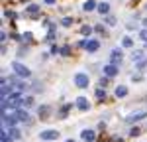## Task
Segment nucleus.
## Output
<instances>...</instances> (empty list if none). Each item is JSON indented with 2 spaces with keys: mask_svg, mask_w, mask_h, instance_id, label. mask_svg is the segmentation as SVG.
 Here are the masks:
<instances>
[{
  "mask_svg": "<svg viewBox=\"0 0 147 142\" xmlns=\"http://www.w3.org/2000/svg\"><path fill=\"white\" fill-rule=\"evenodd\" d=\"M12 69H14V75H16V77H22V79H28V77H32V71L28 69L24 63H18V61H14V63H12Z\"/></svg>",
  "mask_w": 147,
  "mask_h": 142,
  "instance_id": "obj_1",
  "label": "nucleus"
},
{
  "mask_svg": "<svg viewBox=\"0 0 147 142\" xmlns=\"http://www.w3.org/2000/svg\"><path fill=\"white\" fill-rule=\"evenodd\" d=\"M145 117H147V111H136V113L127 115L125 122H127V124H136V122H139L141 118H145Z\"/></svg>",
  "mask_w": 147,
  "mask_h": 142,
  "instance_id": "obj_2",
  "label": "nucleus"
},
{
  "mask_svg": "<svg viewBox=\"0 0 147 142\" xmlns=\"http://www.w3.org/2000/svg\"><path fill=\"white\" fill-rule=\"evenodd\" d=\"M75 83H77V87H80V89L88 87V75L86 73H77L75 75Z\"/></svg>",
  "mask_w": 147,
  "mask_h": 142,
  "instance_id": "obj_3",
  "label": "nucleus"
},
{
  "mask_svg": "<svg viewBox=\"0 0 147 142\" xmlns=\"http://www.w3.org/2000/svg\"><path fill=\"white\" fill-rule=\"evenodd\" d=\"M14 117H16L18 122H28V120H30V113H28L26 109H18V111L14 113Z\"/></svg>",
  "mask_w": 147,
  "mask_h": 142,
  "instance_id": "obj_4",
  "label": "nucleus"
},
{
  "mask_svg": "<svg viewBox=\"0 0 147 142\" xmlns=\"http://www.w3.org/2000/svg\"><path fill=\"white\" fill-rule=\"evenodd\" d=\"M39 138H41V140H57V138H59V132H57V130H43V132L39 134Z\"/></svg>",
  "mask_w": 147,
  "mask_h": 142,
  "instance_id": "obj_5",
  "label": "nucleus"
},
{
  "mask_svg": "<svg viewBox=\"0 0 147 142\" xmlns=\"http://www.w3.org/2000/svg\"><path fill=\"white\" fill-rule=\"evenodd\" d=\"M120 61H122V51L116 47V49H112V51H110V63H112V65H118Z\"/></svg>",
  "mask_w": 147,
  "mask_h": 142,
  "instance_id": "obj_6",
  "label": "nucleus"
},
{
  "mask_svg": "<svg viewBox=\"0 0 147 142\" xmlns=\"http://www.w3.org/2000/svg\"><path fill=\"white\" fill-rule=\"evenodd\" d=\"M80 136H82V140H86V142H94V140H96V132L90 130V128L82 130V132H80Z\"/></svg>",
  "mask_w": 147,
  "mask_h": 142,
  "instance_id": "obj_7",
  "label": "nucleus"
},
{
  "mask_svg": "<svg viewBox=\"0 0 147 142\" xmlns=\"http://www.w3.org/2000/svg\"><path fill=\"white\" fill-rule=\"evenodd\" d=\"M104 75H106V77H116V75H118V65L108 63V65L104 67Z\"/></svg>",
  "mask_w": 147,
  "mask_h": 142,
  "instance_id": "obj_8",
  "label": "nucleus"
},
{
  "mask_svg": "<svg viewBox=\"0 0 147 142\" xmlns=\"http://www.w3.org/2000/svg\"><path fill=\"white\" fill-rule=\"evenodd\" d=\"M77 106H79L80 111H88V109H90V103H88V99L79 97V99H77Z\"/></svg>",
  "mask_w": 147,
  "mask_h": 142,
  "instance_id": "obj_9",
  "label": "nucleus"
},
{
  "mask_svg": "<svg viewBox=\"0 0 147 142\" xmlns=\"http://www.w3.org/2000/svg\"><path fill=\"white\" fill-rule=\"evenodd\" d=\"M100 49V42L98 40H88V46H86V51H90V53H94V51H98Z\"/></svg>",
  "mask_w": 147,
  "mask_h": 142,
  "instance_id": "obj_10",
  "label": "nucleus"
},
{
  "mask_svg": "<svg viewBox=\"0 0 147 142\" xmlns=\"http://www.w3.org/2000/svg\"><path fill=\"white\" fill-rule=\"evenodd\" d=\"M37 115H39V120H47V117H49V106L41 105L37 109Z\"/></svg>",
  "mask_w": 147,
  "mask_h": 142,
  "instance_id": "obj_11",
  "label": "nucleus"
},
{
  "mask_svg": "<svg viewBox=\"0 0 147 142\" xmlns=\"http://www.w3.org/2000/svg\"><path fill=\"white\" fill-rule=\"evenodd\" d=\"M96 8H98L96 0H86V2L82 4V10H84V12H92V10H96Z\"/></svg>",
  "mask_w": 147,
  "mask_h": 142,
  "instance_id": "obj_12",
  "label": "nucleus"
},
{
  "mask_svg": "<svg viewBox=\"0 0 147 142\" xmlns=\"http://www.w3.org/2000/svg\"><path fill=\"white\" fill-rule=\"evenodd\" d=\"M96 10L100 12V14H108V12H110V4H108V2H98V8H96Z\"/></svg>",
  "mask_w": 147,
  "mask_h": 142,
  "instance_id": "obj_13",
  "label": "nucleus"
},
{
  "mask_svg": "<svg viewBox=\"0 0 147 142\" xmlns=\"http://www.w3.org/2000/svg\"><path fill=\"white\" fill-rule=\"evenodd\" d=\"M125 95H127V87L118 85V87H116V97H120V99H122V97H125Z\"/></svg>",
  "mask_w": 147,
  "mask_h": 142,
  "instance_id": "obj_14",
  "label": "nucleus"
},
{
  "mask_svg": "<svg viewBox=\"0 0 147 142\" xmlns=\"http://www.w3.org/2000/svg\"><path fill=\"white\" fill-rule=\"evenodd\" d=\"M34 97H26V99H24V103H22V106L24 109H32V106H34Z\"/></svg>",
  "mask_w": 147,
  "mask_h": 142,
  "instance_id": "obj_15",
  "label": "nucleus"
},
{
  "mask_svg": "<svg viewBox=\"0 0 147 142\" xmlns=\"http://www.w3.org/2000/svg\"><path fill=\"white\" fill-rule=\"evenodd\" d=\"M8 132H10L12 140H16V138H20V136H22V132H20V128H16V126H14V128H10Z\"/></svg>",
  "mask_w": 147,
  "mask_h": 142,
  "instance_id": "obj_16",
  "label": "nucleus"
},
{
  "mask_svg": "<svg viewBox=\"0 0 147 142\" xmlns=\"http://www.w3.org/2000/svg\"><path fill=\"white\" fill-rule=\"evenodd\" d=\"M122 46L124 47H131L134 46V40H131L129 36H124V38H122Z\"/></svg>",
  "mask_w": 147,
  "mask_h": 142,
  "instance_id": "obj_17",
  "label": "nucleus"
},
{
  "mask_svg": "<svg viewBox=\"0 0 147 142\" xmlns=\"http://www.w3.org/2000/svg\"><path fill=\"white\" fill-rule=\"evenodd\" d=\"M94 95H96V99H98V101H104V99H106V91H104V89H96Z\"/></svg>",
  "mask_w": 147,
  "mask_h": 142,
  "instance_id": "obj_18",
  "label": "nucleus"
},
{
  "mask_svg": "<svg viewBox=\"0 0 147 142\" xmlns=\"http://www.w3.org/2000/svg\"><path fill=\"white\" fill-rule=\"evenodd\" d=\"M131 59H134V61H143V51H134V55H131Z\"/></svg>",
  "mask_w": 147,
  "mask_h": 142,
  "instance_id": "obj_19",
  "label": "nucleus"
},
{
  "mask_svg": "<svg viewBox=\"0 0 147 142\" xmlns=\"http://www.w3.org/2000/svg\"><path fill=\"white\" fill-rule=\"evenodd\" d=\"M37 12H39V6L37 4H30L28 6V14H37Z\"/></svg>",
  "mask_w": 147,
  "mask_h": 142,
  "instance_id": "obj_20",
  "label": "nucleus"
},
{
  "mask_svg": "<svg viewBox=\"0 0 147 142\" xmlns=\"http://www.w3.org/2000/svg\"><path fill=\"white\" fill-rule=\"evenodd\" d=\"M61 26H65V28H69V26H73V18H69V16H65V18L61 20Z\"/></svg>",
  "mask_w": 147,
  "mask_h": 142,
  "instance_id": "obj_21",
  "label": "nucleus"
},
{
  "mask_svg": "<svg viewBox=\"0 0 147 142\" xmlns=\"http://www.w3.org/2000/svg\"><path fill=\"white\" fill-rule=\"evenodd\" d=\"M139 40L147 44V28H141V30H139Z\"/></svg>",
  "mask_w": 147,
  "mask_h": 142,
  "instance_id": "obj_22",
  "label": "nucleus"
},
{
  "mask_svg": "<svg viewBox=\"0 0 147 142\" xmlns=\"http://www.w3.org/2000/svg\"><path fill=\"white\" fill-rule=\"evenodd\" d=\"M59 53L67 57V55H71V47H69V46H63V47H61V49H59Z\"/></svg>",
  "mask_w": 147,
  "mask_h": 142,
  "instance_id": "obj_23",
  "label": "nucleus"
},
{
  "mask_svg": "<svg viewBox=\"0 0 147 142\" xmlns=\"http://www.w3.org/2000/svg\"><path fill=\"white\" fill-rule=\"evenodd\" d=\"M90 32H92L90 26H82V28H80V34H82V36H88Z\"/></svg>",
  "mask_w": 147,
  "mask_h": 142,
  "instance_id": "obj_24",
  "label": "nucleus"
},
{
  "mask_svg": "<svg viewBox=\"0 0 147 142\" xmlns=\"http://www.w3.org/2000/svg\"><path fill=\"white\" fill-rule=\"evenodd\" d=\"M45 26H47V30H49V32L53 34V30H55V24L51 22V20H45Z\"/></svg>",
  "mask_w": 147,
  "mask_h": 142,
  "instance_id": "obj_25",
  "label": "nucleus"
},
{
  "mask_svg": "<svg viewBox=\"0 0 147 142\" xmlns=\"http://www.w3.org/2000/svg\"><path fill=\"white\" fill-rule=\"evenodd\" d=\"M77 46L80 47V49H86V46H88V40H79V44Z\"/></svg>",
  "mask_w": 147,
  "mask_h": 142,
  "instance_id": "obj_26",
  "label": "nucleus"
},
{
  "mask_svg": "<svg viewBox=\"0 0 147 142\" xmlns=\"http://www.w3.org/2000/svg\"><path fill=\"white\" fill-rule=\"evenodd\" d=\"M139 134H141V130L137 128V126H134V128L129 130V136H139Z\"/></svg>",
  "mask_w": 147,
  "mask_h": 142,
  "instance_id": "obj_27",
  "label": "nucleus"
},
{
  "mask_svg": "<svg viewBox=\"0 0 147 142\" xmlns=\"http://www.w3.org/2000/svg\"><path fill=\"white\" fill-rule=\"evenodd\" d=\"M106 24H108V26H116V18H114V16H108V18H106Z\"/></svg>",
  "mask_w": 147,
  "mask_h": 142,
  "instance_id": "obj_28",
  "label": "nucleus"
},
{
  "mask_svg": "<svg viewBox=\"0 0 147 142\" xmlns=\"http://www.w3.org/2000/svg\"><path fill=\"white\" fill-rule=\"evenodd\" d=\"M69 109H71V105H65L63 109H61V113H59V115H61V117H65V115L69 113Z\"/></svg>",
  "mask_w": 147,
  "mask_h": 142,
  "instance_id": "obj_29",
  "label": "nucleus"
},
{
  "mask_svg": "<svg viewBox=\"0 0 147 142\" xmlns=\"http://www.w3.org/2000/svg\"><path fill=\"white\" fill-rule=\"evenodd\" d=\"M147 65V59H143V61H137V69H143Z\"/></svg>",
  "mask_w": 147,
  "mask_h": 142,
  "instance_id": "obj_30",
  "label": "nucleus"
},
{
  "mask_svg": "<svg viewBox=\"0 0 147 142\" xmlns=\"http://www.w3.org/2000/svg\"><path fill=\"white\" fill-rule=\"evenodd\" d=\"M4 16H8V18H14L16 14H14V12H12V10H6V12H4Z\"/></svg>",
  "mask_w": 147,
  "mask_h": 142,
  "instance_id": "obj_31",
  "label": "nucleus"
},
{
  "mask_svg": "<svg viewBox=\"0 0 147 142\" xmlns=\"http://www.w3.org/2000/svg\"><path fill=\"white\" fill-rule=\"evenodd\" d=\"M45 4H55V0H45Z\"/></svg>",
  "mask_w": 147,
  "mask_h": 142,
  "instance_id": "obj_32",
  "label": "nucleus"
},
{
  "mask_svg": "<svg viewBox=\"0 0 147 142\" xmlns=\"http://www.w3.org/2000/svg\"><path fill=\"white\" fill-rule=\"evenodd\" d=\"M143 26H145V28H147V18H145V20H143Z\"/></svg>",
  "mask_w": 147,
  "mask_h": 142,
  "instance_id": "obj_33",
  "label": "nucleus"
},
{
  "mask_svg": "<svg viewBox=\"0 0 147 142\" xmlns=\"http://www.w3.org/2000/svg\"><path fill=\"white\" fill-rule=\"evenodd\" d=\"M65 142H77V140H65Z\"/></svg>",
  "mask_w": 147,
  "mask_h": 142,
  "instance_id": "obj_34",
  "label": "nucleus"
}]
</instances>
